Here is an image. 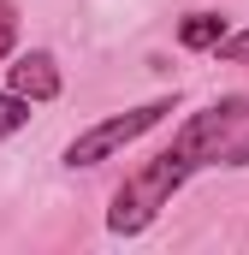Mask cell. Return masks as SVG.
I'll list each match as a JSON object with an SVG mask.
<instances>
[{
	"mask_svg": "<svg viewBox=\"0 0 249 255\" xmlns=\"http://www.w3.org/2000/svg\"><path fill=\"white\" fill-rule=\"evenodd\" d=\"M190 172H196V166H190V160H178L172 148H166V154H154V160H148V166H142L136 178H124V184H119L113 208H107V226H113L119 238L142 232V226H148V220H154V214L166 208V196L178 190Z\"/></svg>",
	"mask_w": 249,
	"mask_h": 255,
	"instance_id": "obj_1",
	"label": "cell"
},
{
	"mask_svg": "<svg viewBox=\"0 0 249 255\" xmlns=\"http://www.w3.org/2000/svg\"><path fill=\"white\" fill-rule=\"evenodd\" d=\"M244 125H249V101H244V95H226V101H214L208 113L184 119V130L172 136V154L190 160V166H208V160L226 154V142H232Z\"/></svg>",
	"mask_w": 249,
	"mask_h": 255,
	"instance_id": "obj_2",
	"label": "cell"
},
{
	"mask_svg": "<svg viewBox=\"0 0 249 255\" xmlns=\"http://www.w3.org/2000/svg\"><path fill=\"white\" fill-rule=\"evenodd\" d=\"M166 113H172V101H142V107H130V113H119V119H107V125L83 130V136L65 148V166H95V160L119 154L124 142H136L142 130H154Z\"/></svg>",
	"mask_w": 249,
	"mask_h": 255,
	"instance_id": "obj_3",
	"label": "cell"
},
{
	"mask_svg": "<svg viewBox=\"0 0 249 255\" xmlns=\"http://www.w3.org/2000/svg\"><path fill=\"white\" fill-rule=\"evenodd\" d=\"M12 95H24V101H54L60 95V65H54V54H18V65H12Z\"/></svg>",
	"mask_w": 249,
	"mask_h": 255,
	"instance_id": "obj_4",
	"label": "cell"
},
{
	"mask_svg": "<svg viewBox=\"0 0 249 255\" xmlns=\"http://www.w3.org/2000/svg\"><path fill=\"white\" fill-rule=\"evenodd\" d=\"M220 36H226V18L220 12H190L184 24H178V42L184 48H214Z\"/></svg>",
	"mask_w": 249,
	"mask_h": 255,
	"instance_id": "obj_5",
	"label": "cell"
},
{
	"mask_svg": "<svg viewBox=\"0 0 249 255\" xmlns=\"http://www.w3.org/2000/svg\"><path fill=\"white\" fill-rule=\"evenodd\" d=\"M24 119H30V101L6 89V95H0V136H12V130L24 125Z\"/></svg>",
	"mask_w": 249,
	"mask_h": 255,
	"instance_id": "obj_6",
	"label": "cell"
},
{
	"mask_svg": "<svg viewBox=\"0 0 249 255\" xmlns=\"http://www.w3.org/2000/svg\"><path fill=\"white\" fill-rule=\"evenodd\" d=\"M12 42H18V12H12V0H0V60L12 54Z\"/></svg>",
	"mask_w": 249,
	"mask_h": 255,
	"instance_id": "obj_7",
	"label": "cell"
},
{
	"mask_svg": "<svg viewBox=\"0 0 249 255\" xmlns=\"http://www.w3.org/2000/svg\"><path fill=\"white\" fill-rule=\"evenodd\" d=\"M214 48H220L226 60H238V65H249V30H238V36H220Z\"/></svg>",
	"mask_w": 249,
	"mask_h": 255,
	"instance_id": "obj_8",
	"label": "cell"
},
{
	"mask_svg": "<svg viewBox=\"0 0 249 255\" xmlns=\"http://www.w3.org/2000/svg\"><path fill=\"white\" fill-rule=\"evenodd\" d=\"M226 166H249V130L238 142H226Z\"/></svg>",
	"mask_w": 249,
	"mask_h": 255,
	"instance_id": "obj_9",
	"label": "cell"
}]
</instances>
